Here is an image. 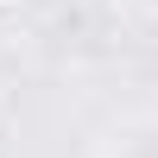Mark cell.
<instances>
[{
  "instance_id": "7a4b0ae2",
  "label": "cell",
  "mask_w": 158,
  "mask_h": 158,
  "mask_svg": "<svg viewBox=\"0 0 158 158\" xmlns=\"http://www.w3.org/2000/svg\"><path fill=\"white\" fill-rule=\"evenodd\" d=\"M139 6H152V13H158V0H139Z\"/></svg>"
},
{
  "instance_id": "6da1fadb",
  "label": "cell",
  "mask_w": 158,
  "mask_h": 158,
  "mask_svg": "<svg viewBox=\"0 0 158 158\" xmlns=\"http://www.w3.org/2000/svg\"><path fill=\"white\" fill-rule=\"evenodd\" d=\"M6 6H25V0H0V13H6Z\"/></svg>"
}]
</instances>
